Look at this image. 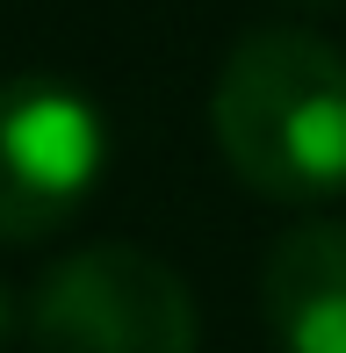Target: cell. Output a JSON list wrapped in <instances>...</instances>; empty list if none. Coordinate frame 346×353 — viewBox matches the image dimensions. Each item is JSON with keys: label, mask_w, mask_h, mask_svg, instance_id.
<instances>
[{"label": "cell", "mask_w": 346, "mask_h": 353, "mask_svg": "<svg viewBox=\"0 0 346 353\" xmlns=\"http://www.w3.org/2000/svg\"><path fill=\"white\" fill-rule=\"evenodd\" d=\"M260 310L281 353H346V223H296L274 238Z\"/></svg>", "instance_id": "4"}, {"label": "cell", "mask_w": 346, "mask_h": 353, "mask_svg": "<svg viewBox=\"0 0 346 353\" xmlns=\"http://www.w3.org/2000/svg\"><path fill=\"white\" fill-rule=\"evenodd\" d=\"M37 353H195V296L145 245H80L37 281Z\"/></svg>", "instance_id": "2"}, {"label": "cell", "mask_w": 346, "mask_h": 353, "mask_svg": "<svg viewBox=\"0 0 346 353\" xmlns=\"http://www.w3.org/2000/svg\"><path fill=\"white\" fill-rule=\"evenodd\" d=\"M101 166L108 123L80 87H58V79L0 87V245H29L72 223Z\"/></svg>", "instance_id": "3"}, {"label": "cell", "mask_w": 346, "mask_h": 353, "mask_svg": "<svg viewBox=\"0 0 346 353\" xmlns=\"http://www.w3.org/2000/svg\"><path fill=\"white\" fill-rule=\"evenodd\" d=\"M210 130L267 202L346 195V58L310 29H253L216 72Z\"/></svg>", "instance_id": "1"}, {"label": "cell", "mask_w": 346, "mask_h": 353, "mask_svg": "<svg viewBox=\"0 0 346 353\" xmlns=\"http://www.w3.org/2000/svg\"><path fill=\"white\" fill-rule=\"evenodd\" d=\"M8 325H14V310H8V288H0V346H8Z\"/></svg>", "instance_id": "5"}]
</instances>
